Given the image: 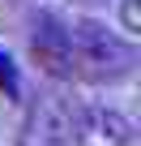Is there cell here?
<instances>
[{"instance_id": "cell-3", "label": "cell", "mask_w": 141, "mask_h": 146, "mask_svg": "<svg viewBox=\"0 0 141 146\" xmlns=\"http://www.w3.org/2000/svg\"><path fill=\"white\" fill-rule=\"evenodd\" d=\"M30 56L43 73L51 78H77L73 73V47H68V30L56 17H39L30 30Z\"/></svg>"}, {"instance_id": "cell-4", "label": "cell", "mask_w": 141, "mask_h": 146, "mask_svg": "<svg viewBox=\"0 0 141 146\" xmlns=\"http://www.w3.org/2000/svg\"><path fill=\"white\" fill-rule=\"evenodd\" d=\"M73 108L64 99H47L30 120V146H73Z\"/></svg>"}, {"instance_id": "cell-2", "label": "cell", "mask_w": 141, "mask_h": 146, "mask_svg": "<svg viewBox=\"0 0 141 146\" xmlns=\"http://www.w3.org/2000/svg\"><path fill=\"white\" fill-rule=\"evenodd\" d=\"M73 137H77V146H128L132 120L120 108L81 103V108H73Z\"/></svg>"}, {"instance_id": "cell-1", "label": "cell", "mask_w": 141, "mask_h": 146, "mask_svg": "<svg viewBox=\"0 0 141 146\" xmlns=\"http://www.w3.org/2000/svg\"><path fill=\"white\" fill-rule=\"evenodd\" d=\"M68 47H73V73L86 82H120L124 73H132L137 52L128 39L111 35L103 22L94 17H77L68 22Z\"/></svg>"}, {"instance_id": "cell-5", "label": "cell", "mask_w": 141, "mask_h": 146, "mask_svg": "<svg viewBox=\"0 0 141 146\" xmlns=\"http://www.w3.org/2000/svg\"><path fill=\"white\" fill-rule=\"evenodd\" d=\"M0 90H5L13 103L22 99V82H17V64H13V56L9 52H0Z\"/></svg>"}, {"instance_id": "cell-6", "label": "cell", "mask_w": 141, "mask_h": 146, "mask_svg": "<svg viewBox=\"0 0 141 146\" xmlns=\"http://www.w3.org/2000/svg\"><path fill=\"white\" fill-rule=\"evenodd\" d=\"M141 0H120V22H124V35L128 39H137L141 35Z\"/></svg>"}]
</instances>
